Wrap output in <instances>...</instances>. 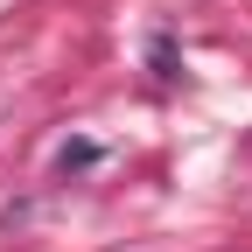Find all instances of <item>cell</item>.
I'll return each mask as SVG.
<instances>
[{
	"instance_id": "obj_1",
	"label": "cell",
	"mask_w": 252,
	"mask_h": 252,
	"mask_svg": "<svg viewBox=\"0 0 252 252\" xmlns=\"http://www.w3.org/2000/svg\"><path fill=\"white\" fill-rule=\"evenodd\" d=\"M147 63H154V77H182V56H175V35H154V42H147Z\"/></svg>"
},
{
	"instance_id": "obj_2",
	"label": "cell",
	"mask_w": 252,
	"mask_h": 252,
	"mask_svg": "<svg viewBox=\"0 0 252 252\" xmlns=\"http://www.w3.org/2000/svg\"><path fill=\"white\" fill-rule=\"evenodd\" d=\"M91 161H98V147H91V140H70V147H63V168H91Z\"/></svg>"
}]
</instances>
